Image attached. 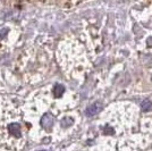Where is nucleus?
I'll use <instances>...</instances> for the list:
<instances>
[{
    "instance_id": "f257e3e1",
    "label": "nucleus",
    "mask_w": 152,
    "mask_h": 151,
    "mask_svg": "<svg viewBox=\"0 0 152 151\" xmlns=\"http://www.w3.org/2000/svg\"><path fill=\"white\" fill-rule=\"evenodd\" d=\"M41 124H42V126L45 127L47 131H50L51 126L53 124V117H52V115H50V114L43 115V117L41 118Z\"/></svg>"
},
{
    "instance_id": "f03ea898",
    "label": "nucleus",
    "mask_w": 152,
    "mask_h": 151,
    "mask_svg": "<svg viewBox=\"0 0 152 151\" xmlns=\"http://www.w3.org/2000/svg\"><path fill=\"white\" fill-rule=\"evenodd\" d=\"M101 103L100 102H95L93 105H91L86 110H85V114L88 115V116H93V115H96V114L99 113L100 110H101Z\"/></svg>"
},
{
    "instance_id": "7ed1b4c3",
    "label": "nucleus",
    "mask_w": 152,
    "mask_h": 151,
    "mask_svg": "<svg viewBox=\"0 0 152 151\" xmlns=\"http://www.w3.org/2000/svg\"><path fill=\"white\" fill-rule=\"evenodd\" d=\"M8 132L10 133L12 135L16 136V138H19L20 136V125L18 123H12L8 126Z\"/></svg>"
},
{
    "instance_id": "20e7f679",
    "label": "nucleus",
    "mask_w": 152,
    "mask_h": 151,
    "mask_svg": "<svg viewBox=\"0 0 152 151\" xmlns=\"http://www.w3.org/2000/svg\"><path fill=\"white\" fill-rule=\"evenodd\" d=\"M64 92H65V88H64L61 84H57L55 86V89H53V93H55L56 97H61Z\"/></svg>"
},
{
    "instance_id": "39448f33",
    "label": "nucleus",
    "mask_w": 152,
    "mask_h": 151,
    "mask_svg": "<svg viewBox=\"0 0 152 151\" xmlns=\"http://www.w3.org/2000/svg\"><path fill=\"white\" fill-rule=\"evenodd\" d=\"M141 108H142L143 111H148V110L151 108V102H150L149 100L143 101V102H142V107Z\"/></svg>"
},
{
    "instance_id": "423d86ee",
    "label": "nucleus",
    "mask_w": 152,
    "mask_h": 151,
    "mask_svg": "<svg viewBox=\"0 0 152 151\" xmlns=\"http://www.w3.org/2000/svg\"><path fill=\"white\" fill-rule=\"evenodd\" d=\"M7 32H8V29H2V30H0V40L6 37Z\"/></svg>"
}]
</instances>
